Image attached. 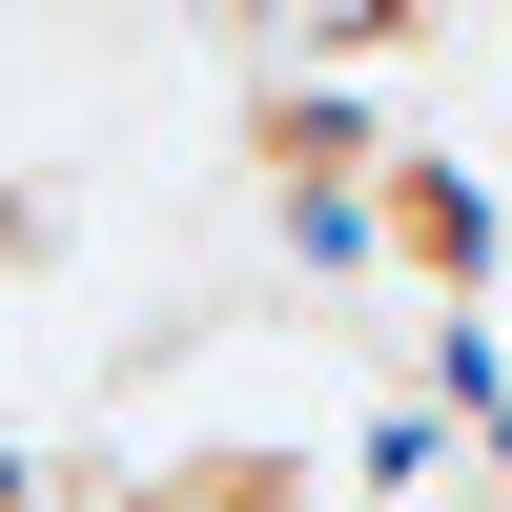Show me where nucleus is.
<instances>
[{
  "label": "nucleus",
  "instance_id": "1",
  "mask_svg": "<svg viewBox=\"0 0 512 512\" xmlns=\"http://www.w3.org/2000/svg\"><path fill=\"white\" fill-rule=\"evenodd\" d=\"M349 226L390 246L431 308H472V287H492V185H472L451 144H369V205H349Z\"/></svg>",
  "mask_w": 512,
  "mask_h": 512
},
{
  "label": "nucleus",
  "instance_id": "2",
  "mask_svg": "<svg viewBox=\"0 0 512 512\" xmlns=\"http://www.w3.org/2000/svg\"><path fill=\"white\" fill-rule=\"evenodd\" d=\"M123 512H308V492H287V451H185V472H144Z\"/></svg>",
  "mask_w": 512,
  "mask_h": 512
}]
</instances>
